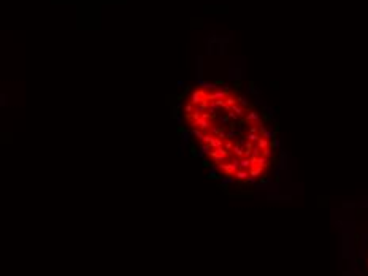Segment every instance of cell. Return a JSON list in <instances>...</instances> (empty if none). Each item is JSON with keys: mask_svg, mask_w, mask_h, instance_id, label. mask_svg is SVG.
Listing matches in <instances>:
<instances>
[{"mask_svg": "<svg viewBox=\"0 0 368 276\" xmlns=\"http://www.w3.org/2000/svg\"><path fill=\"white\" fill-rule=\"evenodd\" d=\"M367 271H368V251H367Z\"/></svg>", "mask_w": 368, "mask_h": 276, "instance_id": "obj_1", "label": "cell"}]
</instances>
